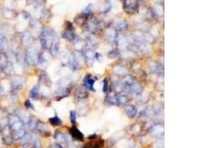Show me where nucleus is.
<instances>
[{
	"mask_svg": "<svg viewBox=\"0 0 197 148\" xmlns=\"http://www.w3.org/2000/svg\"><path fill=\"white\" fill-rule=\"evenodd\" d=\"M55 34V33L46 28H44L41 30V34H40V40H41V46L44 49H49L50 48Z\"/></svg>",
	"mask_w": 197,
	"mask_h": 148,
	"instance_id": "obj_1",
	"label": "nucleus"
},
{
	"mask_svg": "<svg viewBox=\"0 0 197 148\" xmlns=\"http://www.w3.org/2000/svg\"><path fill=\"white\" fill-rule=\"evenodd\" d=\"M38 51L33 47H31L27 50L25 55V61L29 65L33 66L38 62Z\"/></svg>",
	"mask_w": 197,
	"mask_h": 148,
	"instance_id": "obj_2",
	"label": "nucleus"
},
{
	"mask_svg": "<svg viewBox=\"0 0 197 148\" xmlns=\"http://www.w3.org/2000/svg\"><path fill=\"white\" fill-rule=\"evenodd\" d=\"M9 127H10L11 131L21 130L23 128L24 122L20 119L17 115H12L8 118Z\"/></svg>",
	"mask_w": 197,
	"mask_h": 148,
	"instance_id": "obj_3",
	"label": "nucleus"
},
{
	"mask_svg": "<svg viewBox=\"0 0 197 148\" xmlns=\"http://www.w3.org/2000/svg\"><path fill=\"white\" fill-rule=\"evenodd\" d=\"M123 7L127 13L134 14L138 10L139 4H138L137 0H125Z\"/></svg>",
	"mask_w": 197,
	"mask_h": 148,
	"instance_id": "obj_4",
	"label": "nucleus"
},
{
	"mask_svg": "<svg viewBox=\"0 0 197 148\" xmlns=\"http://www.w3.org/2000/svg\"><path fill=\"white\" fill-rule=\"evenodd\" d=\"M49 48H50L51 54H52V56L55 57V56L58 55L60 52V42L56 34H55V36H54L52 44H51V46Z\"/></svg>",
	"mask_w": 197,
	"mask_h": 148,
	"instance_id": "obj_5",
	"label": "nucleus"
},
{
	"mask_svg": "<svg viewBox=\"0 0 197 148\" xmlns=\"http://www.w3.org/2000/svg\"><path fill=\"white\" fill-rule=\"evenodd\" d=\"M94 52L91 49L86 50L83 54V57H84L85 63L88 65V66H91L93 64V60H94Z\"/></svg>",
	"mask_w": 197,
	"mask_h": 148,
	"instance_id": "obj_6",
	"label": "nucleus"
},
{
	"mask_svg": "<svg viewBox=\"0 0 197 148\" xmlns=\"http://www.w3.org/2000/svg\"><path fill=\"white\" fill-rule=\"evenodd\" d=\"M69 133L72 136L74 139L77 140V141H83V135L78 129L76 127H72L69 129Z\"/></svg>",
	"mask_w": 197,
	"mask_h": 148,
	"instance_id": "obj_7",
	"label": "nucleus"
},
{
	"mask_svg": "<svg viewBox=\"0 0 197 148\" xmlns=\"http://www.w3.org/2000/svg\"><path fill=\"white\" fill-rule=\"evenodd\" d=\"M95 81L91 78L90 76H86L83 79V85L85 88L89 89V90L93 92H95V89L94 88V85Z\"/></svg>",
	"mask_w": 197,
	"mask_h": 148,
	"instance_id": "obj_8",
	"label": "nucleus"
},
{
	"mask_svg": "<svg viewBox=\"0 0 197 148\" xmlns=\"http://www.w3.org/2000/svg\"><path fill=\"white\" fill-rule=\"evenodd\" d=\"M68 65H69V67L72 70L75 71V70L78 69V68L80 67V65H79L77 59H76L75 54H71V55L69 56V59H68Z\"/></svg>",
	"mask_w": 197,
	"mask_h": 148,
	"instance_id": "obj_9",
	"label": "nucleus"
},
{
	"mask_svg": "<svg viewBox=\"0 0 197 148\" xmlns=\"http://www.w3.org/2000/svg\"><path fill=\"white\" fill-rule=\"evenodd\" d=\"M24 86V80L20 77H16L13 79L11 82V87L14 90H18Z\"/></svg>",
	"mask_w": 197,
	"mask_h": 148,
	"instance_id": "obj_10",
	"label": "nucleus"
},
{
	"mask_svg": "<svg viewBox=\"0 0 197 148\" xmlns=\"http://www.w3.org/2000/svg\"><path fill=\"white\" fill-rule=\"evenodd\" d=\"M35 127H36L37 130L41 133V134H42V135H45V134L49 135V129H48L47 125H46L45 123L42 122V121H38Z\"/></svg>",
	"mask_w": 197,
	"mask_h": 148,
	"instance_id": "obj_11",
	"label": "nucleus"
},
{
	"mask_svg": "<svg viewBox=\"0 0 197 148\" xmlns=\"http://www.w3.org/2000/svg\"><path fill=\"white\" fill-rule=\"evenodd\" d=\"M125 113L129 118H134L136 115L137 110H136V108L134 105L128 104V105L125 106Z\"/></svg>",
	"mask_w": 197,
	"mask_h": 148,
	"instance_id": "obj_12",
	"label": "nucleus"
},
{
	"mask_svg": "<svg viewBox=\"0 0 197 148\" xmlns=\"http://www.w3.org/2000/svg\"><path fill=\"white\" fill-rule=\"evenodd\" d=\"M134 79L130 75H125L123 78V80H122V86L123 88H128L129 89L131 85L134 83Z\"/></svg>",
	"mask_w": 197,
	"mask_h": 148,
	"instance_id": "obj_13",
	"label": "nucleus"
},
{
	"mask_svg": "<svg viewBox=\"0 0 197 148\" xmlns=\"http://www.w3.org/2000/svg\"><path fill=\"white\" fill-rule=\"evenodd\" d=\"M32 40V35L30 32L28 31H26L24 32V33L22 34L21 36V42H22L23 45H30Z\"/></svg>",
	"mask_w": 197,
	"mask_h": 148,
	"instance_id": "obj_14",
	"label": "nucleus"
},
{
	"mask_svg": "<svg viewBox=\"0 0 197 148\" xmlns=\"http://www.w3.org/2000/svg\"><path fill=\"white\" fill-rule=\"evenodd\" d=\"M13 134H12V137L14 140H21L24 138L26 135V132L24 129H21V130H15V131H12Z\"/></svg>",
	"mask_w": 197,
	"mask_h": 148,
	"instance_id": "obj_15",
	"label": "nucleus"
},
{
	"mask_svg": "<svg viewBox=\"0 0 197 148\" xmlns=\"http://www.w3.org/2000/svg\"><path fill=\"white\" fill-rule=\"evenodd\" d=\"M9 48V42L7 39L0 33V49L2 51H6Z\"/></svg>",
	"mask_w": 197,
	"mask_h": 148,
	"instance_id": "obj_16",
	"label": "nucleus"
},
{
	"mask_svg": "<svg viewBox=\"0 0 197 148\" xmlns=\"http://www.w3.org/2000/svg\"><path fill=\"white\" fill-rule=\"evenodd\" d=\"M38 62L39 63L40 66L42 68H46L48 66L49 64V60H48L47 56L45 54H42L40 57H38Z\"/></svg>",
	"mask_w": 197,
	"mask_h": 148,
	"instance_id": "obj_17",
	"label": "nucleus"
},
{
	"mask_svg": "<svg viewBox=\"0 0 197 148\" xmlns=\"http://www.w3.org/2000/svg\"><path fill=\"white\" fill-rule=\"evenodd\" d=\"M129 90L135 94H141L142 92V87L138 82H134L130 87Z\"/></svg>",
	"mask_w": 197,
	"mask_h": 148,
	"instance_id": "obj_18",
	"label": "nucleus"
},
{
	"mask_svg": "<svg viewBox=\"0 0 197 148\" xmlns=\"http://www.w3.org/2000/svg\"><path fill=\"white\" fill-rule=\"evenodd\" d=\"M99 28V22L96 19H91L88 25V28L91 32H96Z\"/></svg>",
	"mask_w": 197,
	"mask_h": 148,
	"instance_id": "obj_19",
	"label": "nucleus"
},
{
	"mask_svg": "<svg viewBox=\"0 0 197 148\" xmlns=\"http://www.w3.org/2000/svg\"><path fill=\"white\" fill-rule=\"evenodd\" d=\"M62 36L65 39L68 40V41H73L74 39H75V33H74L72 30L66 29L63 32Z\"/></svg>",
	"mask_w": 197,
	"mask_h": 148,
	"instance_id": "obj_20",
	"label": "nucleus"
},
{
	"mask_svg": "<svg viewBox=\"0 0 197 148\" xmlns=\"http://www.w3.org/2000/svg\"><path fill=\"white\" fill-rule=\"evenodd\" d=\"M8 57H7L5 54H3V53H0V69H1V71L5 68L6 65L8 64Z\"/></svg>",
	"mask_w": 197,
	"mask_h": 148,
	"instance_id": "obj_21",
	"label": "nucleus"
},
{
	"mask_svg": "<svg viewBox=\"0 0 197 148\" xmlns=\"http://www.w3.org/2000/svg\"><path fill=\"white\" fill-rule=\"evenodd\" d=\"M69 94V90L68 88H61L56 92L55 93V96L56 98H59V99H63V98L66 97Z\"/></svg>",
	"mask_w": 197,
	"mask_h": 148,
	"instance_id": "obj_22",
	"label": "nucleus"
},
{
	"mask_svg": "<svg viewBox=\"0 0 197 148\" xmlns=\"http://www.w3.org/2000/svg\"><path fill=\"white\" fill-rule=\"evenodd\" d=\"M2 71L4 73V74L7 75V76H12V75L13 74V73H14V68H13V64L9 61L8 64L6 65V67L2 70Z\"/></svg>",
	"mask_w": 197,
	"mask_h": 148,
	"instance_id": "obj_23",
	"label": "nucleus"
},
{
	"mask_svg": "<svg viewBox=\"0 0 197 148\" xmlns=\"http://www.w3.org/2000/svg\"><path fill=\"white\" fill-rule=\"evenodd\" d=\"M106 102L111 104L114 105H117L118 104V101H117V96H116L114 93H111L106 96Z\"/></svg>",
	"mask_w": 197,
	"mask_h": 148,
	"instance_id": "obj_24",
	"label": "nucleus"
},
{
	"mask_svg": "<svg viewBox=\"0 0 197 148\" xmlns=\"http://www.w3.org/2000/svg\"><path fill=\"white\" fill-rule=\"evenodd\" d=\"M39 96V87L35 85L31 89L30 92V97L32 99H37Z\"/></svg>",
	"mask_w": 197,
	"mask_h": 148,
	"instance_id": "obj_25",
	"label": "nucleus"
},
{
	"mask_svg": "<svg viewBox=\"0 0 197 148\" xmlns=\"http://www.w3.org/2000/svg\"><path fill=\"white\" fill-rule=\"evenodd\" d=\"M114 72L117 75H120V76H125L126 75V70H125V68L121 66L114 67Z\"/></svg>",
	"mask_w": 197,
	"mask_h": 148,
	"instance_id": "obj_26",
	"label": "nucleus"
},
{
	"mask_svg": "<svg viewBox=\"0 0 197 148\" xmlns=\"http://www.w3.org/2000/svg\"><path fill=\"white\" fill-rule=\"evenodd\" d=\"M49 121L53 126H60L62 124L61 119H60L58 116H54V117L50 118Z\"/></svg>",
	"mask_w": 197,
	"mask_h": 148,
	"instance_id": "obj_27",
	"label": "nucleus"
},
{
	"mask_svg": "<svg viewBox=\"0 0 197 148\" xmlns=\"http://www.w3.org/2000/svg\"><path fill=\"white\" fill-rule=\"evenodd\" d=\"M37 122H38V121H37L36 118L33 117V116H30L28 118V121H27V124H28L29 127L31 129H33L34 127H35Z\"/></svg>",
	"mask_w": 197,
	"mask_h": 148,
	"instance_id": "obj_28",
	"label": "nucleus"
},
{
	"mask_svg": "<svg viewBox=\"0 0 197 148\" xmlns=\"http://www.w3.org/2000/svg\"><path fill=\"white\" fill-rule=\"evenodd\" d=\"M117 101H118V104H126L128 102V96L125 95H120L117 96Z\"/></svg>",
	"mask_w": 197,
	"mask_h": 148,
	"instance_id": "obj_29",
	"label": "nucleus"
},
{
	"mask_svg": "<svg viewBox=\"0 0 197 148\" xmlns=\"http://www.w3.org/2000/svg\"><path fill=\"white\" fill-rule=\"evenodd\" d=\"M106 34H107V38H108V39L109 40L110 42L115 41L116 34L114 30H109Z\"/></svg>",
	"mask_w": 197,
	"mask_h": 148,
	"instance_id": "obj_30",
	"label": "nucleus"
},
{
	"mask_svg": "<svg viewBox=\"0 0 197 148\" xmlns=\"http://www.w3.org/2000/svg\"><path fill=\"white\" fill-rule=\"evenodd\" d=\"M127 25H128V24H127L126 22L120 21L117 24V25H116V28H117V30H123L126 28Z\"/></svg>",
	"mask_w": 197,
	"mask_h": 148,
	"instance_id": "obj_31",
	"label": "nucleus"
},
{
	"mask_svg": "<svg viewBox=\"0 0 197 148\" xmlns=\"http://www.w3.org/2000/svg\"><path fill=\"white\" fill-rule=\"evenodd\" d=\"M13 137H12L11 135H4L3 136V141H4V143L7 145H10V144L13 143Z\"/></svg>",
	"mask_w": 197,
	"mask_h": 148,
	"instance_id": "obj_32",
	"label": "nucleus"
},
{
	"mask_svg": "<svg viewBox=\"0 0 197 148\" xmlns=\"http://www.w3.org/2000/svg\"><path fill=\"white\" fill-rule=\"evenodd\" d=\"M93 11V5L92 4H89L84 10L82 11V14L83 15H89L92 13Z\"/></svg>",
	"mask_w": 197,
	"mask_h": 148,
	"instance_id": "obj_33",
	"label": "nucleus"
},
{
	"mask_svg": "<svg viewBox=\"0 0 197 148\" xmlns=\"http://www.w3.org/2000/svg\"><path fill=\"white\" fill-rule=\"evenodd\" d=\"M119 55H120V53H119L118 51H117V50H113L111 52L108 53V57H109V58L111 59H114L118 57Z\"/></svg>",
	"mask_w": 197,
	"mask_h": 148,
	"instance_id": "obj_34",
	"label": "nucleus"
},
{
	"mask_svg": "<svg viewBox=\"0 0 197 148\" xmlns=\"http://www.w3.org/2000/svg\"><path fill=\"white\" fill-rule=\"evenodd\" d=\"M76 120H77V114H76V112L75 110H72L70 112V121L71 123L74 124L76 122Z\"/></svg>",
	"mask_w": 197,
	"mask_h": 148,
	"instance_id": "obj_35",
	"label": "nucleus"
},
{
	"mask_svg": "<svg viewBox=\"0 0 197 148\" xmlns=\"http://www.w3.org/2000/svg\"><path fill=\"white\" fill-rule=\"evenodd\" d=\"M75 21H76V23H77V25H82L84 24L85 22V19L83 18V16H78L77 18L75 19Z\"/></svg>",
	"mask_w": 197,
	"mask_h": 148,
	"instance_id": "obj_36",
	"label": "nucleus"
},
{
	"mask_svg": "<svg viewBox=\"0 0 197 148\" xmlns=\"http://www.w3.org/2000/svg\"><path fill=\"white\" fill-rule=\"evenodd\" d=\"M84 148H100V146L98 145V143L93 142L90 144H87L85 146Z\"/></svg>",
	"mask_w": 197,
	"mask_h": 148,
	"instance_id": "obj_37",
	"label": "nucleus"
},
{
	"mask_svg": "<svg viewBox=\"0 0 197 148\" xmlns=\"http://www.w3.org/2000/svg\"><path fill=\"white\" fill-rule=\"evenodd\" d=\"M94 58H95L96 60L99 62H101L102 60H103V57H102L101 54H99V53H95V54H94Z\"/></svg>",
	"mask_w": 197,
	"mask_h": 148,
	"instance_id": "obj_38",
	"label": "nucleus"
},
{
	"mask_svg": "<svg viewBox=\"0 0 197 148\" xmlns=\"http://www.w3.org/2000/svg\"><path fill=\"white\" fill-rule=\"evenodd\" d=\"M108 82L106 79V80H104V82H103V91L104 92V93H106V92L108 91Z\"/></svg>",
	"mask_w": 197,
	"mask_h": 148,
	"instance_id": "obj_39",
	"label": "nucleus"
},
{
	"mask_svg": "<svg viewBox=\"0 0 197 148\" xmlns=\"http://www.w3.org/2000/svg\"><path fill=\"white\" fill-rule=\"evenodd\" d=\"M25 107L28 109H33V106H32V103L28 100L25 102Z\"/></svg>",
	"mask_w": 197,
	"mask_h": 148,
	"instance_id": "obj_40",
	"label": "nucleus"
},
{
	"mask_svg": "<svg viewBox=\"0 0 197 148\" xmlns=\"http://www.w3.org/2000/svg\"><path fill=\"white\" fill-rule=\"evenodd\" d=\"M49 148H62V147L60 146L59 144H52V146H50Z\"/></svg>",
	"mask_w": 197,
	"mask_h": 148,
	"instance_id": "obj_41",
	"label": "nucleus"
},
{
	"mask_svg": "<svg viewBox=\"0 0 197 148\" xmlns=\"http://www.w3.org/2000/svg\"><path fill=\"white\" fill-rule=\"evenodd\" d=\"M37 0H27V3H28V4H32V3L35 2Z\"/></svg>",
	"mask_w": 197,
	"mask_h": 148,
	"instance_id": "obj_42",
	"label": "nucleus"
},
{
	"mask_svg": "<svg viewBox=\"0 0 197 148\" xmlns=\"http://www.w3.org/2000/svg\"><path fill=\"white\" fill-rule=\"evenodd\" d=\"M2 92H3V89H2V88H1V87H0V94H1V93H2Z\"/></svg>",
	"mask_w": 197,
	"mask_h": 148,
	"instance_id": "obj_43",
	"label": "nucleus"
},
{
	"mask_svg": "<svg viewBox=\"0 0 197 148\" xmlns=\"http://www.w3.org/2000/svg\"><path fill=\"white\" fill-rule=\"evenodd\" d=\"M24 148H30V147H24Z\"/></svg>",
	"mask_w": 197,
	"mask_h": 148,
	"instance_id": "obj_44",
	"label": "nucleus"
}]
</instances>
